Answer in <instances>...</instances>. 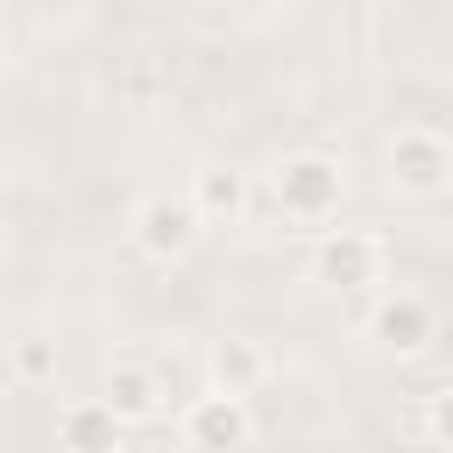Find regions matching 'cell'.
I'll return each mask as SVG.
<instances>
[{
    "label": "cell",
    "instance_id": "1",
    "mask_svg": "<svg viewBox=\"0 0 453 453\" xmlns=\"http://www.w3.org/2000/svg\"><path fill=\"white\" fill-rule=\"evenodd\" d=\"M262 191H269V205H276L290 226L319 234V226H333L340 205H347V163H340L333 149H283V156L262 170Z\"/></svg>",
    "mask_w": 453,
    "mask_h": 453
},
{
    "label": "cell",
    "instance_id": "2",
    "mask_svg": "<svg viewBox=\"0 0 453 453\" xmlns=\"http://www.w3.org/2000/svg\"><path fill=\"white\" fill-rule=\"evenodd\" d=\"M198 241H205V219H198L191 191H142V198H134V212H127V248H134L149 269L191 262Z\"/></svg>",
    "mask_w": 453,
    "mask_h": 453
},
{
    "label": "cell",
    "instance_id": "3",
    "mask_svg": "<svg viewBox=\"0 0 453 453\" xmlns=\"http://www.w3.org/2000/svg\"><path fill=\"white\" fill-rule=\"evenodd\" d=\"M382 184L396 198H446L453 191V142L425 120H396L382 134Z\"/></svg>",
    "mask_w": 453,
    "mask_h": 453
},
{
    "label": "cell",
    "instance_id": "4",
    "mask_svg": "<svg viewBox=\"0 0 453 453\" xmlns=\"http://www.w3.org/2000/svg\"><path fill=\"white\" fill-rule=\"evenodd\" d=\"M304 269L326 290H382L389 283V241L375 226H319Z\"/></svg>",
    "mask_w": 453,
    "mask_h": 453
},
{
    "label": "cell",
    "instance_id": "5",
    "mask_svg": "<svg viewBox=\"0 0 453 453\" xmlns=\"http://www.w3.org/2000/svg\"><path fill=\"white\" fill-rule=\"evenodd\" d=\"M177 446L184 453H248L255 446V396L234 389H198L177 403Z\"/></svg>",
    "mask_w": 453,
    "mask_h": 453
},
{
    "label": "cell",
    "instance_id": "6",
    "mask_svg": "<svg viewBox=\"0 0 453 453\" xmlns=\"http://www.w3.org/2000/svg\"><path fill=\"white\" fill-rule=\"evenodd\" d=\"M361 333H368L382 354L411 361V354H425V347L439 340V311H432V297H425V290H396V283H382V290H368Z\"/></svg>",
    "mask_w": 453,
    "mask_h": 453
},
{
    "label": "cell",
    "instance_id": "7",
    "mask_svg": "<svg viewBox=\"0 0 453 453\" xmlns=\"http://www.w3.org/2000/svg\"><path fill=\"white\" fill-rule=\"evenodd\" d=\"M127 418L106 396H64L57 403V453H127Z\"/></svg>",
    "mask_w": 453,
    "mask_h": 453
},
{
    "label": "cell",
    "instance_id": "8",
    "mask_svg": "<svg viewBox=\"0 0 453 453\" xmlns=\"http://www.w3.org/2000/svg\"><path fill=\"white\" fill-rule=\"evenodd\" d=\"M184 191H191L205 234H212V226H241V219L255 212V177H248L241 163H198Z\"/></svg>",
    "mask_w": 453,
    "mask_h": 453
},
{
    "label": "cell",
    "instance_id": "9",
    "mask_svg": "<svg viewBox=\"0 0 453 453\" xmlns=\"http://www.w3.org/2000/svg\"><path fill=\"white\" fill-rule=\"evenodd\" d=\"M269 375H276V368H269L262 340H248V333H219V340H205V382H212V389L255 396Z\"/></svg>",
    "mask_w": 453,
    "mask_h": 453
},
{
    "label": "cell",
    "instance_id": "10",
    "mask_svg": "<svg viewBox=\"0 0 453 453\" xmlns=\"http://www.w3.org/2000/svg\"><path fill=\"white\" fill-rule=\"evenodd\" d=\"M99 396L142 432V425H156L163 411H170V389H163V375L149 368V361H113L106 368V382H99Z\"/></svg>",
    "mask_w": 453,
    "mask_h": 453
},
{
    "label": "cell",
    "instance_id": "11",
    "mask_svg": "<svg viewBox=\"0 0 453 453\" xmlns=\"http://www.w3.org/2000/svg\"><path fill=\"white\" fill-rule=\"evenodd\" d=\"M57 368H64V354H57V340H42V333H21V340L7 347V375H14L21 389H50Z\"/></svg>",
    "mask_w": 453,
    "mask_h": 453
},
{
    "label": "cell",
    "instance_id": "12",
    "mask_svg": "<svg viewBox=\"0 0 453 453\" xmlns=\"http://www.w3.org/2000/svg\"><path fill=\"white\" fill-rule=\"evenodd\" d=\"M425 439H432V446H446V453H453V375H446V382H432V389H425Z\"/></svg>",
    "mask_w": 453,
    "mask_h": 453
},
{
    "label": "cell",
    "instance_id": "13",
    "mask_svg": "<svg viewBox=\"0 0 453 453\" xmlns=\"http://www.w3.org/2000/svg\"><path fill=\"white\" fill-rule=\"evenodd\" d=\"M14 71V35H7V21H0V78Z\"/></svg>",
    "mask_w": 453,
    "mask_h": 453
},
{
    "label": "cell",
    "instance_id": "14",
    "mask_svg": "<svg viewBox=\"0 0 453 453\" xmlns=\"http://www.w3.org/2000/svg\"><path fill=\"white\" fill-rule=\"evenodd\" d=\"M0 255H7V219H0Z\"/></svg>",
    "mask_w": 453,
    "mask_h": 453
},
{
    "label": "cell",
    "instance_id": "15",
    "mask_svg": "<svg viewBox=\"0 0 453 453\" xmlns=\"http://www.w3.org/2000/svg\"><path fill=\"white\" fill-rule=\"evenodd\" d=\"M0 205H7V177H0Z\"/></svg>",
    "mask_w": 453,
    "mask_h": 453
}]
</instances>
